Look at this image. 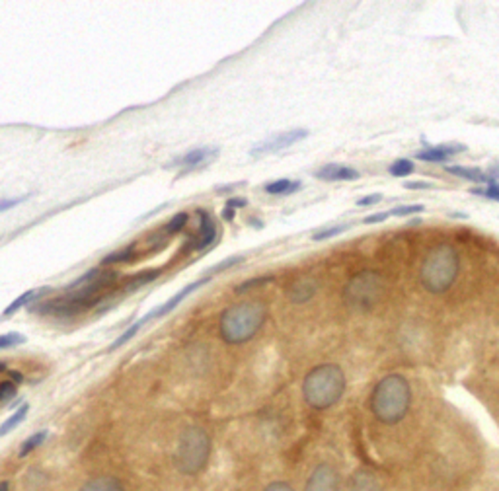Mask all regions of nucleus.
Listing matches in <instances>:
<instances>
[{
  "mask_svg": "<svg viewBox=\"0 0 499 491\" xmlns=\"http://www.w3.org/2000/svg\"><path fill=\"white\" fill-rule=\"evenodd\" d=\"M115 277H117V273H114V271H100V275L94 277L92 281L74 286V288H69L73 293H69L64 297L51 298L43 304L33 307V312L47 314V316H76L84 310H90L92 307H96L98 302H102L100 293L114 283Z\"/></svg>",
  "mask_w": 499,
  "mask_h": 491,
  "instance_id": "nucleus-1",
  "label": "nucleus"
},
{
  "mask_svg": "<svg viewBox=\"0 0 499 491\" xmlns=\"http://www.w3.org/2000/svg\"><path fill=\"white\" fill-rule=\"evenodd\" d=\"M273 281V277L268 275V277H258V279H250V281H246V283H242L240 286H236V293H246L248 288H252V286H260L263 285V283H271Z\"/></svg>",
  "mask_w": 499,
  "mask_h": 491,
  "instance_id": "nucleus-33",
  "label": "nucleus"
},
{
  "mask_svg": "<svg viewBox=\"0 0 499 491\" xmlns=\"http://www.w3.org/2000/svg\"><path fill=\"white\" fill-rule=\"evenodd\" d=\"M0 372H8V367H6V365H4L2 361H0Z\"/></svg>",
  "mask_w": 499,
  "mask_h": 491,
  "instance_id": "nucleus-44",
  "label": "nucleus"
},
{
  "mask_svg": "<svg viewBox=\"0 0 499 491\" xmlns=\"http://www.w3.org/2000/svg\"><path fill=\"white\" fill-rule=\"evenodd\" d=\"M351 228V223H345V225H333V226H328V228H324L320 232H316V234L312 236V240H316V242H322V240H330V238H335V236L343 234L345 230H349Z\"/></svg>",
  "mask_w": 499,
  "mask_h": 491,
  "instance_id": "nucleus-25",
  "label": "nucleus"
},
{
  "mask_svg": "<svg viewBox=\"0 0 499 491\" xmlns=\"http://www.w3.org/2000/svg\"><path fill=\"white\" fill-rule=\"evenodd\" d=\"M217 153H218L217 148H195V150L187 153L186 156H182V158L174 160L172 164H168V168H176V166H180V168H184L180 174H186L189 170L199 168L201 164L209 162L213 156H217Z\"/></svg>",
  "mask_w": 499,
  "mask_h": 491,
  "instance_id": "nucleus-14",
  "label": "nucleus"
},
{
  "mask_svg": "<svg viewBox=\"0 0 499 491\" xmlns=\"http://www.w3.org/2000/svg\"><path fill=\"white\" fill-rule=\"evenodd\" d=\"M209 281H211V277H203V279H199V281H195V283L187 285L186 288H182L177 295H174V297L170 298V300H166L162 307L155 308V310H152V312H148L145 318H141V320H139V324H141V326H145V324L152 322V320H156V318H162V316H166V314H170V312H172V310H174V308H176L177 304H180V302H182V300L187 297V295H191L193 291H198L199 286L205 285V283H209Z\"/></svg>",
  "mask_w": 499,
  "mask_h": 491,
  "instance_id": "nucleus-11",
  "label": "nucleus"
},
{
  "mask_svg": "<svg viewBox=\"0 0 499 491\" xmlns=\"http://www.w3.org/2000/svg\"><path fill=\"white\" fill-rule=\"evenodd\" d=\"M28 411H30V404H24L21 408H18L14 413H12L8 420L4 421L2 425H0V437H4V435H8L10 431H14L18 425H20L21 421L28 417Z\"/></svg>",
  "mask_w": 499,
  "mask_h": 491,
  "instance_id": "nucleus-21",
  "label": "nucleus"
},
{
  "mask_svg": "<svg viewBox=\"0 0 499 491\" xmlns=\"http://www.w3.org/2000/svg\"><path fill=\"white\" fill-rule=\"evenodd\" d=\"M209 458H211V437L207 431L198 425L187 427L177 440L176 452H174V464L180 474L184 476H198L205 470Z\"/></svg>",
  "mask_w": 499,
  "mask_h": 491,
  "instance_id": "nucleus-6",
  "label": "nucleus"
},
{
  "mask_svg": "<svg viewBox=\"0 0 499 491\" xmlns=\"http://www.w3.org/2000/svg\"><path fill=\"white\" fill-rule=\"evenodd\" d=\"M385 281L376 271L365 269L349 279V283L343 288V298L349 307L357 310H369L374 307V302L383 297Z\"/></svg>",
  "mask_w": 499,
  "mask_h": 491,
  "instance_id": "nucleus-7",
  "label": "nucleus"
},
{
  "mask_svg": "<svg viewBox=\"0 0 499 491\" xmlns=\"http://www.w3.org/2000/svg\"><path fill=\"white\" fill-rule=\"evenodd\" d=\"M380 201H383V193H371L361 197V199L357 201V205H359V207H373V205L380 203Z\"/></svg>",
  "mask_w": 499,
  "mask_h": 491,
  "instance_id": "nucleus-35",
  "label": "nucleus"
},
{
  "mask_svg": "<svg viewBox=\"0 0 499 491\" xmlns=\"http://www.w3.org/2000/svg\"><path fill=\"white\" fill-rule=\"evenodd\" d=\"M31 197V193L28 195H20V197H14V199H2L0 201V213H4L6 209H12V207H16V205L24 203V201H28Z\"/></svg>",
  "mask_w": 499,
  "mask_h": 491,
  "instance_id": "nucleus-34",
  "label": "nucleus"
},
{
  "mask_svg": "<svg viewBox=\"0 0 499 491\" xmlns=\"http://www.w3.org/2000/svg\"><path fill=\"white\" fill-rule=\"evenodd\" d=\"M45 439H47V431H45V429L37 431V433H33L31 437H28V439L21 442L20 450H18V456H20V458H24V456L31 454V452L37 449V447H42L43 440H45Z\"/></svg>",
  "mask_w": 499,
  "mask_h": 491,
  "instance_id": "nucleus-22",
  "label": "nucleus"
},
{
  "mask_svg": "<svg viewBox=\"0 0 499 491\" xmlns=\"http://www.w3.org/2000/svg\"><path fill=\"white\" fill-rule=\"evenodd\" d=\"M388 216H390L388 215V211H383V213H373V215L365 216L363 225H378V223H385Z\"/></svg>",
  "mask_w": 499,
  "mask_h": 491,
  "instance_id": "nucleus-36",
  "label": "nucleus"
},
{
  "mask_svg": "<svg viewBox=\"0 0 499 491\" xmlns=\"http://www.w3.org/2000/svg\"><path fill=\"white\" fill-rule=\"evenodd\" d=\"M246 203H248L246 199H240V197H236V199H230L227 205L232 207V209H240V207H246Z\"/></svg>",
  "mask_w": 499,
  "mask_h": 491,
  "instance_id": "nucleus-40",
  "label": "nucleus"
},
{
  "mask_svg": "<svg viewBox=\"0 0 499 491\" xmlns=\"http://www.w3.org/2000/svg\"><path fill=\"white\" fill-rule=\"evenodd\" d=\"M488 175L491 178V180H493V182H498V180H499V162L491 164V166H489Z\"/></svg>",
  "mask_w": 499,
  "mask_h": 491,
  "instance_id": "nucleus-39",
  "label": "nucleus"
},
{
  "mask_svg": "<svg viewBox=\"0 0 499 491\" xmlns=\"http://www.w3.org/2000/svg\"><path fill=\"white\" fill-rule=\"evenodd\" d=\"M16 382H12V380H4V382H0V402H8L16 396Z\"/></svg>",
  "mask_w": 499,
  "mask_h": 491,
  "instance_id": "nucleus-32",
  "label": "nucleus"
},
{
  "mask_svg": "<svg viewBox=\"0 0 499 491\" xmlns=\"http://www.w3.org/2000/svg\"><path fill=\"white\" fill-rule=\"evenodd\" d=\"M470 193L478 195V197H486V199H491V201H499V182L482 185V187H472Z\"/></svg>",
  "mask_w": 499,
  "mask_h": 491,
  "instance_id": "nucleus-27",
  "label": "nucleus"
},
{
  "mask_svg": "<svg viewBox=\"0 0 499 491\" xmlns=\"http://www.w3.org/2000/svg\"><path fill=\"white\" fill-rule=\"evenodd\" d=\"M426 207L421 203H414V205H398L394 209L388 211L390 216H410V215H417V213H423Z\"/></svg>",
  "mask_w": 499,
  "mask_h": 491,
  "instance_id": "nucleus-28",
  "label": "nucleus"
},
{
  "mask_svg": "<svg viewBox=\"0 0 499 491\" xmlns=\"http://www.w3.org/2000/svg\"><path fill=\"white\" fill-rule=\"evenodd\" d=\"M445 172L480 185L493 184V180L489 178L488 172H484V170H480V168H468V166H445Z\"/></svg>",
  "mask_w": 499,
  "mask_h": 491,
  "instance_id": "nucleus-16",
  "label": "nucleus"
},
{
  "mask_svg": "<svg viewBox=\"0 0 499 491\" xmlns=\"http://www.w3.org/2000/svg\"><path fill=\"white\" fill-rule=\"evenodd\" d=\"M8 377H12V382H16V384L24 382V377H21L20 372H16V370H10V368H8Z\"/></svg>",
  "mask_w": 499,
  "mask_h": 491,
  "instance_id": "nucleus-41",
  "label": "nucleus"
},
{
  "mask_svg": "<svg viewBox=\"0 0 499 491\" xmlns=\"http://www.w3.org/2000/svg\"><path fill=\"white\" fill-rule=\"evenodd\" d=\"M135 256V246H129L121 252H114L110 256H105L102 259V266H114V264H125V261H131Z\"/></svg>",
  "mask_w": 499,
  "mask_h": 491,
  "instance_id": "nucleus-24",
  "label": "nucleus"
},
{
  "mask_svg": "<svg viewBox=\"0 0 499 491\" xmlns=\"http://www.w3.org/2000/svg\"><path fill=\"white\" fill-rule=\"evenodd\" d=\"M198 215L201 216V225H199V234L193 238V242L187 248V250H191V252L205 250V248H209V246L215 242V238H217V223H215V218L211 216V213L201 209V211H198Z\"/></svg>",
  "mask_w": 499,
  "mask_h": 491,
  "instance_id": "nucleus-12",
  "label": "nucleus"
},
{
  "mask_svg": "<svg viewBox=\"0 0 499 491\" xmlns=\"http://www.w3.org/2000/svg\"><path fill=\"white\" fill-rule=\"evenodd\" d=\"M308 137V131L306 129H291V131H285V133L275 135L273 139L265 141V143L258 144L250 150V156H263V154H275L289 148L292 144H297L302 139Z\"/></svg>",
  "mask_w": 499,
  "mask_h": 491,
  "instance_id": "nucleus-9",
  "label": "nucleus"
},
{
  "mask_svg": "<svg viewBox=\"0 0 499 491\" xmlns=\"http://www.w3.org/2000/svg\"><path fill=\"white\" fill-rule=\"evenodd\" d=\"M412 402L410 382L402 374H388L376 382L371 394V411L385 425H396L404 420Z\"/></svg>",
  "mask_w": 499,
  "mask_h": 491,
  "instance_id": "nucleus-2",
  "label": "nucleus"
},
{
  "mask_svg": "<svg viewBox=\"0 0 499 491\" xmlns=\"http://www.w3.org/2000/svg\"><path fill=\"white\" fill-rule=\"evenodd\" d=\"M222 218H225V221H232V218H234V209L227 205V209L222 211Z\"/></svg>",
  "mask_w": 499,
  "mask_h": 491,
  "instance_id": "nucleus-42",
  "label": "nucleus"
},
{
  "mask_svg": "<svg viewBox=\"0 0 499 491\" xmlns=\"http://www.w3.org/2000/svg\"><path fill=\"white\" fill-rule=\"evenodd\" d=\"M301 187L302 184L299 180H287V178H283V180H275V182L265 185V191L270 195H291L295 193V191H299Z\"/></svg>",
  "mask_w": 499,
  "mask_h": 491,
  "instance_id": "nucleus-19",
  "label": "nucleus"
},
{
  "mask_svg": "<svg viewBox=\"0 0 499 491\" xmlns=\"http://www.w3.org/2000/svg\"><path fill=\"white\" fill-rule=\"evenodd\" d=\"M345 392V374L338 365H320L312 368L302 382V396L312 409L333 408Z\"/></svg>",
  "mask_w": 499,
  "mask_h": 491,
  "instance_id": "nucleus-3",
  "label": "nucleus"
},
{
  "mask_svg": "<svg viewBox=\"0 0 499 491\" xmlns=\"http://www.w3.org/2000/svg\"><path fill=\"white\" fill-rule=\"evenodd\" d=\"M316 291H318V281L312 277H304L292 283L291 288L287 291V297L295 304H302V302H308L316 295Z\"/></svg>",
  "mask_w": 499,
  "mask_h": 491,
  "instance_id": "nucleus-15",
  "label": "nucleus"
},
{
  "mask_svg": "<svg viewBox=\"0 0 499 491\" xmlns=\"http://www.w3.org/2000/svg\"><path fill=\"white\" fill-rule=\"evenodd\" d=\"M414 170H416V164H414V160H410V158H398V160H394V162L390 164V168H388L390 175H394V178L412 175Z\"/></svg>",
  "mask_w": 499,
  "mask_h": 491,
  "instance_id": "nucleus-23",
  "label": "nucleus"
},
{
  "mask_svg": "<svg viewBox=\"0 0 499 491\" xmlns=\"http://www.w3.org/2000/svg\"><path fill=\"white\" fill-rule=\"evenodd\" d=\"M349 491H380L378 488V480L374 478L371 472L367 470H359L355 472L349 480Z\"/></svg>",
  "mask_w": 499,
  "mask_h": 491,
  "instance_id": "nucleus-18",
  "label": "nucleus"
},
{
  "mask_svg": "<svg viewBox=\"0 0 499 491\" xmlns=\"http://www.w3.org/2000/svg\"><path fill=\"white\" fill-rule=\"evenodd\" d=\"M21 343H26V338L20 336V334H16V331H10V334L0 336V349L16 347V345H21Z\"/></svg>",
  "mask_w": 499,
  "mask_h": 491,
  "instance_id": "nucleus-31",
  "label": "nucleus"
},
{
  "mask_svg": "<svg viewBox=\"0 0 499 491\" xmlns=\"http://www.w3.org/2000/svg\"><path fill=\"white\" fill-rule=\"evenodd\" d=\"M435 185L431 182H405V189H433Z\"/></svg>",
  "mask_w": 499,
  "mask_h": 491,
  "instance_id": "nucleus-38",
  "label": "nucleus"
},
{
  "mask_svg": "<svg viewBox=\"0 0 499 491\" xmlns=\"http://www.w3.org/2000/svg\"><path fill=\"white\" fill-rule=\"evenodd\" d=\"M162 273V269H148V271H141V273H137L135 277H131L127 283H125V291L127 293H131V291H137V288H141V286L148 285V283H152L156 277H160Z\"/></svg>",
  "mask_w": 499,
  "mask_h": 491,
  "instance_id": "nucleus-20",
  "label": "nucleus"
},
{
  "mask_svg": "<svg viewBox=\"0 0 499 491\" xmlns=\"http://www.w3.org/2000/svg\"><path fill=\"white\" fill-rule=\"evenodd\" d=\"M316 178L322 182H355L361 178V172L343 164H326L316 172Z\"/></svg>",
  "mask_w": 499,
  "mask_h": 491,
  "instance_id": "nucleus-13",
  "label": "nucleus"
},
{
  "mask_svg": "<svg viewBox=\"0 0 499 491\" xmlns=\"http://www.w3.org/2000/svg\"><path fill=\"white\" fill-rule=\"evenodd\" d=\"M141 327H143V326H141L139 322H137V324H133V326H131V327H127V329H125L123 334H121V336H119V338L115 339L114 343L110 345V351H115V349H119V347H121V345H125V343H127L129 339L135 338L137 331H139Z\"/></svg>",
  "mask_w": 499,
  "mask_h": 491,
  "instance_id": "nucleus-30",
  "label": "nucleus"
},
{
  "mask_svg": "<svg viewBox=\"0 0 499 491\" xmlns=\"http://www.w3.org/2000/svg\"><path fill=\"white\" fill-rule=\"evenodd\" d=\"M460 261L457 250L448 244H439L427 252L419 269L421 286L431 295H443L457 281Z\"/></svg>",
  "mask_w": 499,
  "mask_h": 491,
  "instance_id": "nucleus-4",
  "label": "nucleus"
},
{
  "mask_svg": "<svg viewBox=\"0 0 499 491\" xmlns=\"http://www.w3.org/2000/svg\"><path fill=\"white\" fill-rule=\"evenodd\" d=\"M304 491H342V478L330 464H318L310 472Z\"/></svg>",
  "mask_w": 499,
  "mask_h": 491,
  "instance_id": "nucleus-8",
  "label": "nucleus"
},
{
  "mask_svg": "<svg viewBox=\"0 0 499 491\" xmlns=\"http://www.w3.org/2000/svg\"><path fill=\"white\" fill-rule=\"evenodd\" d=\"M0 491H10V481L8 480L0 481Z\"/></svg>",
  "mask_w": 499,
  "mask_h": 491,
  "instance_id": "nucleus-43",
  "label": "nucleus"
},
{
  "mask_svg": "<svg viewBox=\"0 0 499 491\" xmlns=\"http://www.w3.org/2000/svg\"><path fill=\"white\" fill-rule=\"evenodd\" d=\"M187 221H189V215H187V213H177V215L174 216L164 228H162V234L164 236L177 234L180 230H184V226L187 225Z\"/></svg>",
  "mask_w": 499,
  "mask_h": 491,
  "instance_id": "nucleus-26",
  "label": "nucleus"
},
{
  "mask_svg": "<svg viewBox=\"0 0 499 491\" xmlns=\"http://www.w3.org/2000/svg\"><path fill=\"white\" fill-rule=\"evenodd\" d=\"M78 491H125V485L115 476H96L92 480L84 481Z\"/></svg>",
  "mask_w": 499,
  "mask_h": 491,
  "instance_id": "nucleus-17",
  "label": "nucleus"
},
{
  "mask_svg": "<svg viewBox=\"0 0 499 491\" xmlns=\"http://www.w3.org/2000/svg\"><path fill=\"white\" fill-rule=\"evenodd\" d=\"M268 308L263 302H240L220 316V336L229 345H240L254 338L263 326Z\"/></svg>",
  "mask_w": 499,
  "mask_h": 491,
  "instance_id": "nucleus-5",
  "label": "nucleus"
},
{
  "mask_svg": "<svg viewBox=\"0 0 499 491\" xmlns=\"http://www.w3.org/2000/svg\"><path fill=\"white\" fill-rule=\"evenodd\" d=\"M466 150H468L466 144H458V143L437 144V146L427 144L423 150H417L416 158L417 160H421V162L445 164L450 156H457V154L466 153Z\"/></svg>",
  "mask_w": 499,
  "mask_h": 491,
  "instance_id": "nucleus-10",
  "label": "nucleus"
},
{
  "mask_svg": "<svg viewBox=\"0 0 499 491\" xmlns=\"http://www.w3.org/2000/svg\"><path fill=\"white\" fill-rule=\"evenodd\" d=\"M263 491H295V490L291 488V483H287V481H273V483H270Z\"/></svg>",
  "mask_w": 499,
  "mask_h": 491,
  "instance_id": "nucleus-37",
  "label": "nucleus"
},
{
  "mask_svg": "<svg viewBox=\"0 0 499 491\" xmlns=\"http://www.w3.org/2000/svg\"><path fill=\"white\" fill-rule=\"evenodd\" d=\"M35 297V291H26L24 295H20V297L16 298L14 302H12L10 307H6L4 308V312H2V316H12V314H16L18 310H20L21 307H26L28 302H30L31 298Z\"/></svg>",
  "mask_w": 499,
  "mask_h": 491,
  "instance_id": "nucleus-29",
  "label": "nucleus"
}]
</instances>
